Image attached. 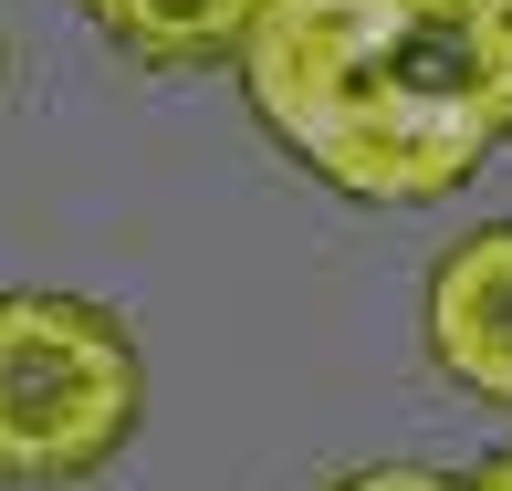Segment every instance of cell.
<instances>
[{"instance_id": "8992f818", "label": "cell", "mask_w": 512, "mask_h": 491, "mask_svg": "<svg viewBox=\"0 0 512 491\" xmlns=\"http://www.w3.org/2000/svg\"><path fill=\"white\" fill-rule=\"evenodd\" d=\"M471 491H512V450H492V460H481V471H471Z\"/></svg>"}, {"instance_id": "277c9868", "label": "cell", "mask_w": 512, "mask_h": 491, "mask_svg": "<svg viewBox=\"0 0 512 491\" xmlns=\"http://www.w3.org/2000/svg\"><path fill=\"white\" fill-rule=\"evenodd\" d=\"M84 21H95L115 53L157 63V74H209V63L251 53L272 0H84Z\"/></svg>"}, {"instance_id": "5b68a950", "label": "cell", "mask_w": 512, "mask_h": 491, "mask_svg": "<svg viewBox=\"0 0 512 491\" xmlns=\"http://www.w3.org/2000/svg\"><path fill=\"white\" fill-rule=\"evenodd\" d=\"M335 491H471V481H439V471H356Z\"/></svg>"}, {"instance_id": "3957f363", "label": "cell", "mask_w": 512, "mask_h": 491, "mask_svg": "<svg viewBox=\"0 0 512 491\" xmlns=\"http://www.w3.org/2000/svg\"><path fill=\"white\" fill-rule=\"evenodd\" d=\"M429 356H439V377L512 408V220L471 230L429 272Z\"/></svg>"}, {"instance_id": "7a4b0ae2", "label": "cell", "mask_w": 512, "mask_h": 491, "mask_svg": "<svg viewBox=\"0 0 512 491\" xmlns=\"http://www.w3.org/2000/svg\"><path fill=\"white\" fill-rule=\"evenodd\" d=\"M147 418L126 324L74 293H0V491L95 481Z\"/></svg>"}, {"instance_id": "52a82bcc", "label": "cell", "mask_w": 512, "mask_h": 491, "mask_svg": "<svg viewBox=\"0 0 512 491\" xmlns=\"http://www.w3.org/2000/svg\"><path fill=\"white\" fill-rule=\"evenodd\" d=\"M492 32H502V53H512V0H492Z\"/></svg>"}, {"instance_id": "6da1fadb", "label": "cell", "mask_w": 512, "mask_h": 491, "mask_svg": "<svg viewBox=\"0 0 512 491\" xmlns=\"http://www.w3.org/2000/svg\"><path fill=\"white\" fill-rule=\"evenodd\" d=\"M241 84L324 189L377 209L450 199L512 136L492 0H272Z\"/></svg>"}]
</instances>
